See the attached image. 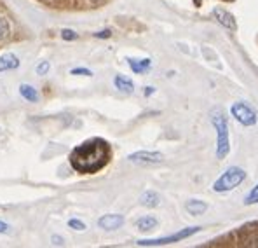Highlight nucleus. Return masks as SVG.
I'll list each match as a JSON object with an SVG mask.
<instances>
[{
    "label": "nucleus",
    "instance_id": "1",
    "mask_svg": "<svg viewBox=\"0 0 258 248\" xmlns=\"http://www.w3.org/2000/svg\"><path fill=\"white\" fill-rule=\"evenodd\" d=\"M112 158V148L103 138H91L82 142L70 152L68 159L72 168L82 175H93L103 170Z\"/></svg>",
    "mask_w": 258,
    "mask_h": 248
},
{
    "label": "nucleus",
    "instance_id": "2",
    "mask_svg": "<svg viewBox=\"0 0 258 248\" xmlns=\"http://www.w3.org/2000/svg\"><path fill=\"white\" fill-rule=\"evenodd\" d=\"M210 119L217 130V158L225 159L231 150V138H229V124L222 108H213L210 112Z\"/></svg>",
    "mask_w": 258,
    "mask_h": 248
},
{
    "label": "nucleus",
    "instance_id": "3",
    "mask_svg": "<svg viewBox=\"0 0 258 248\" xmlns=\"http://www.w3.org/2000/svg\"><path fill=\"white\" fill-rule=\"evenodd\" d=\"M246 178L245 170L238 168V166H232V168L225 170V173L213 184V190L215 192H229V190L236 189L239 184H243Z\"/></svg>",
    "mask_w": 258,
    "mask_h": 248
},
{
    "label": "nucleus",
    "instance_id": "4",
    "mask_svg": "<svg viewBox=\"0 0 258 248\" xmlns=\"http://www.w3.org/2000/svg\"><path fill=\"white\" fill-rule=\"evenodd\" d=\"M201 231V228H187L178 231L176 234L166 236V238H157V240H140L138 246H162V245H169V243H176V242H183V240L190 238V236L197 234Z\"/></svg>",
    "mask_w": 258,
    "mask_h": 248
},
{
    "label": "nucleus",
    "instance_id": "5",
    "mask_svg": "<svg viewBox=\"0 0 258 248\" xmlns=\"http://www.w3.org/2000/svg\"><path fill=\"white\" fill-rule=\"evenodd\" d=\"M231 112L236 118V121H238L239 124H243V126H255L257 121H258L257 112L253 110L250 105L243 104V102H238V104L232 105Z\"/></svg>",
    "mask_w": 258,
    "mask_h": 248
},
{
    "label": "nucleus",
    "instance_id": "6",
    "mask_svg": "<svg viewBox=\"0 0 258 248\" xmlns=\"http://www.w3.org/2000/svg\"><path fill=\"white\" fill-rule=\"evenodd\" d=\"M128 159L134 164L141 166H152V164H161L164 161V156L161 152H152V150H138L128 156Z\"/></svg>",
    "mask_w": 258,
    "mask_h": 248
},
{
    "label": "nucleus",
    "instance_id": "7",
    "mask_svg": "<svg viewBox=\"0 0 258 248\" xmlns=\"http://www.w3.org/2000/svg\"><path fill=\"white\" fill-rule=\"evenodd\" d=\"M122 224H124V217L121 214H108L98 218V226L105 231H115V229L122 228Z\"/></svg>",
    "mask_w": 258,
    "mask_h": 248
},
{
    "label": "nucleus",
    "instance_id": "8",
    "mask_svg": "<svg viewBox=\"0 0 258 248\" xmlns=\"http://www.w3.org/2000/svg\"><path fill=\"white\" fill-rule=\"evenodd\" d=\"M213 16L217 18V21L222 24V26L229 28V30H236V28H238L234 16H232L231 12H227V10H224V9H213Z\"/></svg>",
    "mask_w": 258,
    "mask_h": 248
},
{
    "label": "nucleus",
    "instance_id": "9",
    "mask_svg": "<svg viewBox=\"0 0 258 248\" xmlns=\"http://www.w3.org/2000/svg\"><path fill=\"white\" fill-rule=\"evenodd\" d=\"M19 66V58L12 52H5L0 54V72H7V70H16Z\"/></svg>",
    "mask_w": 258,
    "mask_h": 248
},
{
    "label": "nucleus",
    "instance_id": "10",
    "mask_svg": "<svg viewBox=\"0 0 258 248\" xmlns=\"http://www.w3.org/2000/svg\"><path fill=\"white\" fill-rule=\"evenodd\" d=\"M128 65L131 66L134 74H145L147 70H150L152 66V60L143 58V60H134V58H128Z\"/></svg>",
    "mask_w": 258,
    "mask_h": 248
},
{
    "label": "nucleus",
    "instance_id": "11",
    "mask_svg": "<svg viewBox=\"0 0 258 248\" xmlns=\"http://www.w3.org/2000/svg\"><path fill=\"white\" fill-rule=\"evenodd\" d=\"M159 203H161V196H159L157 192H154V190H147V192H143L140 196L141 206L155 208V206H159Z\"/></svg>",
    "mask_w": 258,
    "mask_h": 248
},
{
    "label": "nucleus",
    "instance_id": "12",
    "mask_svg": "<svg viewBox=\"0 0 258 248\" xmlns=\"http://www.w3.org/2000/svg\"><path fill=\"white\" fill-rule=\"evenodd\" d=\"M19 94L23 100L30 102V104H37L38 102V91L35 90L33 86H30V84H21L19 86Z\"/></svg>",
    "mask_w": 258,
    "mask_h": 248
},
{
    "label": "nucleus",
    "instance_id": "13",
    "mask_svg": "<svg viewBox=\"0 0 258 248\" xmlns=\"http://www.w3.org/2000/svg\"><path fill=\"white\" fill-rule=\"evenodd\" d=\"M114 84H115V88H117L121 93H133L134 91V84H133V80L128 79V77H124V76H115L114 77Z\"/></svg>",
    "mask_w": 258,
    "mask_h": 248
},
{
    "label": "nucleus",
    "instance_id": "14",
    "mask_svg": "<svg viewBox=\"0 0 258 248\" xmlns=\"http://www.w3.org/2000/svg\"><path fill=\"white\" fill-rule=\"evenodd\" d=\"M187 212H189L190 215H194V217H197V215H203L204 212L208 210V204L204 203V201H199V200H190L189 203L185 204Z\"/></svg>",
    "mask_w": 258,
    "mask_h": 248
},
{
    "label": "nucleus",
    "instance_id": "15",
    "mask_svg": "<svg viewBox=\"0 0 258 248\" xmlns=\"http://www.w3.org/2000/svg\"><path fill=\"white\" fill-rule=\"evenodd\" d=\"M157 224H159L157 218L147 215V217H141L140 220L136 222V228L140 229V231H152V229L157 228Z\"/></svg>",
    "mask_w": 258,
    "mask_h": 248
},
{
    "label": "nucleus",
    "instance_id": "16",
    "mask_svg": "<svg viewBox=\"0 0 258 248\" xmlns=\"http://www.w3.org/2000/svg\"><path fill=\"white\" fill-rule=\"evenodd\" d=\"M10 35V26L7 23V20L0 18V40H5L7 37Z\"/></svg>",
    "mask_w": 258,
    "mask_h": 248
},
{
    "label": "nucleus",
    "instance_id": "17",
    "mask_svg": "<svg viewBox=\"0 0 258 248\" xmlns=\"http://www.w3.org/2000/svg\"><path fill=\"white\" fill-rule=\"evenodd\" d=\"M257 203H258V184L253 187L252 190H250V194L245 200V204H257Z\"/></svg>",
    "mask_w": 258,
    "mask_h": 248
},
{
    "label": "nucleus",
    "instance_id": "18",
    "mask_svg": "<svg viewBox=\"0 0 258 248\" xmlns=\"http://www.w3.org/2000/svg\"><path fill=\"white\" fill-rule=\"evenodd\" d=\"M68 228L73 229V231H86V224L82 220H79V218H70Z\"/></svg>",
    "mask_w": 258,
    "mask_h": 248
},
{
    "label": "nucleus",
    "instance_id": "19",
    "mask_svg": "<svg viewBox=\"0 0 258 248\" xmlns=\"http://www.w3.org/2000/svg\"><path fill=\"white\" fill-rule=\"evenodd\" d=\"M49 68H51L49 62H40L37 65V68H35V72H37V76H45V74L49 72Z\"/></svg>",
    "mask_w": 258,
    "mask_h": 248
},
{
    "label": "nucleus",
    "instance_id": "20",
    "mask_svg": "<svg viewBox=\"0 0 258 248\" xmlns=\"http://www.w3.org/2000/svg\"><path fill=\"white\" fill-rule=\"evenodd\" d=\"M77 37H79V35H77L73 30H68V28L61 30V38H63V40H75Z\"/></svg>",
    "mask_w": 258,
    "mask_h": 248
},
{
    "label": "nucleus",
    "instance_id": "21",
    "mask_svg": "<svg viewBox=\"0 0 258 248\" xmlns=\"http://www.w3.org/2000/svg\"><path fill=\"white\" fill-rule=\"evenodd\" d=\"M70 74H72V76H86V77L93 76V72H91V70H87V68H73Z\"/></svg>",
    "mask_w": 258,
    "mask_h": 248
},
{
    "label": "nucleus",
    "instance_id": "22",
    "mask_svg": "<svg viewBox=\"0 0 258 248\" xmlns=\"http://www.w3.org/2000/svg\"><path fill=\"white\" fill-rule=\"evenodd\" d=\"M96 38H110L112 37V30H101V32H96L94 34Z\"/></svg>",
    "mask_w": 258,
    "mask_h": 248
},
{
    "label": "nucleus",
    "instance_id": "23",
    "mask_svg": "<svg viewBox=\"0 0 258 248\" xmlns=\"http://www.w3.org/2000/svg\"><path fill=\"white\" fill-rule=\"evenodd\" d=\"M9 231H10V226L5 224V222L0 220V234H7Z\"/></svg>",
    "mask_w": 258,
    "mask_h": 248
},
{
    "label": "nucleus",
    "instance_id": "24",
    "mask_svg": "<svg viewBox=\"0 0 258 248\" xmlns=\"http://www.w3.org/2000/svg\"><path fill=\"white\" fill-rule=\"evenodd\" d=\"M52 243H54V245H63V238H59V236H52Z\"/></svg>",
    "mask_w": 258,
    "mask_h": 248
},
{
    "label": "nucleus",
    "instance_id": "25",
    "mask_svg": "<svg viewBox=\"0 0 258 248\" xmlns=\"http://www.w3.org/2000/svg\"><path fill=\"white\" fill-rule=\"evenodd\" d=\"M154 88H145V96H150V94H154Z\"/></svg>",
    "mask_w": 258,
    "mask_h": 248
}]
</instances>
